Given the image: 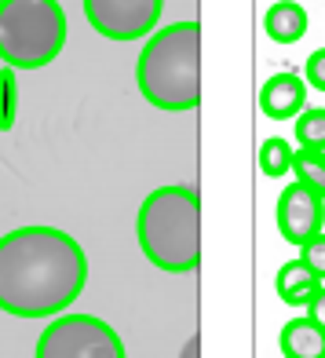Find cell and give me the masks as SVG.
<instances>
[{"label":"cell","mask_w":325,"mask_h":358,"mask_svg":"<svg viewBox=\"0 0 325 358\" xmlns=\"http://www.w3.org/2000/svg\"><path fill=\"white\" fill-rule=\"evenodd\" d=\"M88 256L59 227H15L0 238V311L55 318L85 292Z\"/></svg>","instance_id":"6da1fadb"},{"label":"cell","mask_w":325,"mask_h":358,"mask_svg":"<svg viewBox=\"0 0 325 358\" xmlns=\"http://www.w3.org/2000/svg\"><path fill=\"white\" fill-rule=\"evenodd\" d=\"M136 80L150 106L168 113L194 110L201 103V26L172 22L154 29L139 52Z\"/></svg>","instance_id":"7a4b0ae2"},{"label":"cell","mask_w":325,"mask_h":358,"mask_svg":"<svg viewBox=\"0 0 325 358\" xmlns=\"http://www.w3.org/2000/svg\"><path fill=\"white\" fill-rule=\"evenodd\" d=\"M139 249L154 267L187 274L201 259V198L190 187H157L143 198L136 220Z\"/></svg>","instance_id":"3957f363"},{"label":"cell","mask_w":325,"mask_h":358,"mask_svg":"<svg viewBox=\"0 0 325 358\" xmlns=\"http://www.w3.org/2000/svg\"><path fill=\"white\" fill-rule=\"evenodd\" d=\"M66 44V11L59 0H0V62L41 70Z\"/></svg>","instance_id":"277c9868"},{"label":"cell","mask_w":325,"mask_h":358,"mask_svg":"<svg viewBox=\"0 0 325 358\" xmlns=\"http://www.w3.org/2000/svg\"><path fill=\"white\" fill-rule=\"evenodd\" d=\"M37 358H128L117 329L95 315H55L37 340Z\"/></svg>","instance_id":"5b68a950"},{"label":"cell","mask_w":325,"mask_h":358,"mask_svg":"<svg viewBox=\"0 0 325 358\" xmlns=\"http://www.w3.org/2000/svg\"><path fill=\"white\" fill-rule=\"evenodd\" d=\"M165 0H85V19L106 41H143L154 34Z\"/></svg>","instance_id":"8992f818"},{"label":"cell","mask_w":325,"mask_h":358,"mask_svg":"<svg viewBox=\"0 0 325 358\" xmlns=\"http://www.w3.org/2000/svg\"><path fill=\"white\" fill-rule=\"evenodd\" d=\"M325 227V201L300 179L289 183L278 198V231L289 245H307Z\"/></svg>","instance_id":"52a82bcc"},{"label":"cell","mask_w":325,"mask_h":358,"mask_svg":"<svg viewBox=\"0 0 325 358\" xmlns=\"http://www.w3.org/2000/svg\"><path fill=\"white\" fill-rule=\"evenodd\" d=\"M307 103V80L300 73H274L259 92V110L270 121H296Z\"/></svg>","instance_id":"ba28073f"},{"label":"cell","mask_w":325,"mask_h":358,"mask_svg":"<svg viewBox=\"0 0 325 358\" xmlns=\"http://www.w3.org/2000/svg\"><path fill=\"white\" fill-rule=\"evenodd\" d=\"M282 358H325V325H318L311 315H300L282 325L278 336Z\"/></svg>","instance_id":"9c48e42d"},{"label":"cell","mask_w":325,"mask_h":358,"mask_svg":"<svg viewBox=\"0 0 325 358\" xmlns=\"http://www.w3.org/2000/svg\"><path fill=\"white\" fill-rule=\"evenodd\" d=\"M274 289H278L282 303L289 307H307L315 300V292L322 289V278L307 267V259H289V264H282L278 278H274Z\"/></svg>","instance_id":"30bf717a"},{"label":"cell","mask_w":325,"mask_h":358,"mask_svg":"<svg viewBox=\"0 0 325 358\" xmlns=\"http://www.w3.org/2000/svg\"><path fill=\"white\" fill-rule=\"evenodd\" d=\"M263 29L274 44H296L307 34V11L296 4V0H278L270 4L263 15Z\"/></svg>","instance_id":"8fae6325"},{"label":"cell","mask_w":325,"mask_h":358,"mask_svg":"<svg viewBox=\"0 0 325 358\" xmlns=\"http://www.w3.org/2000/svg\"><path fill=\"white\" fill-rule=\"evenodd\" d=\"M292 157H296V146H292L289 139H282V136H270L263 143V150H259V172L278 179V176L292 172Z\"/></svg>","instance_id":"7c38bea8"},{"label":"cell","mask_w":325,"mask_h":358,"mask_svg":"<svg viewBox=\"0 0 325 358\" xmlns=\"http://www.w3.org/2000/svg\"><path fill=\"white\" fill-rule=\"evenodd\" d=\"M292 172L303 187H311L325 201V150H296L292 157Z\"/></svg>","instance_id":"4fadbf2b"},{"label":"cell","mask_w":325,"mask_h":358,"mask_svg":"<svg viewBox=\"0 0 325 358\" xmlns=\"http://www.w3.org/2000/svg\"><path fill=\"white\" fill-rule=\"evenodd\" d=\"M300 150H325V110H303L296 117Z\"/></svg>","instance_id":"5bb4252c"},{"label":"cell","mask_w":325,"mask_h":358,"mask_svg":"<svg viewBox=\"0 0 325 358\" xmlns=\"http://www.w3.org/2000/svg\"><path fill=\"white\" fill-rule=\"evenodd\" d=\"M15 113H19V80H15V66L0 70V132H11Z\"/></svg>","instance_id":"9a60e30c"},{"label":"cell","mask_w":325,"mask_h":358,"mask_svg":"<svg viewBox=\"0 0 325 358\" xmlns=\"http://www.w3.org/2000/svg\"><path fill=\"white\" fill-rule=\"evenodd\" d=\"M303 249V259H307V267H311L318 278L325 282V231L322 234H315L311 241H307V245H300Z\"/></svg>","instance_id":"2e32d148"},{"label":"cell","mask_w":325,"mask_h":358,"mask_svg":"<svg viewBox=\"0 0 325 358\" xmlns=\"http://www.w3.org/2000/svg\"><path fill=\"white\" fill-rule=\"evenodd\" d=\"M303 80H307L311 88L325 92V48L311 52V59H307V66H303Z\"/></svg>","instance_id":"e0dca14e"},{"label":"cell","mask_w":325,"mask_h":358,"mask_svg":"<svg viewBox=\"0 0 325 358\" xmlns=\"http://www.w3.org/2000/svg\"><path fill=\"white\" fill-rule=\"evenodd\" d=\"M307 315H311L318 325H325V285L315 292V300L311 303H307Z\"/></svg>","instance_id":"ac0fdd59"},{"label":"cell","mask_w":325,"mask_h":358,"mask_svg":"<svg viewBox=\"0 0 325 358\" xmlns=\"http://www.w3.org/2000/svg\"><path fill=\"white\" fill-rule=\"evenodd\" d=\"M183 358H198V340H190V348H187V355Z\"/></svg>","instance_id":"d6986e66"}]
</instances>
